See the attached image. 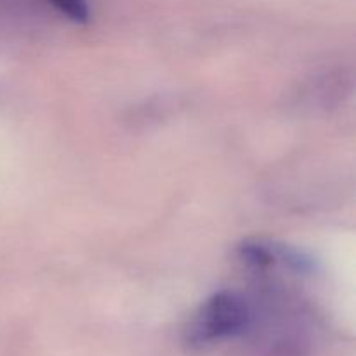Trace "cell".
<instances>
[{
    "label": "cell",
    "instance_id": "obj_2",
    "mask_svg": "<svg viewBox=\"0 0 356 356\" xmlns=\"http://www.w3.org/2000/svg\"><path fill=\"white\" fill-rule=\"evenodd\" d=\"M49 2L75 23H87L89 21L90 10L86 0H49Z\"/></svg>",
    "mask_w": 356,
    "mask_h": 356
},
{
    "label": "cell",
    "instance_id": "obj_1",
    "mask_svg": "<svg viewBox=\"0 0 356 356\" xmlns=\"http://www.w3.org/2000/svg\"><path fill=\"white\" fill-rule=\"evenodd\" d=\"M252 323V309L247 299L235 291L212 294L198 308L184 332L190 348H207L219 341L242 336Z\"/></svg>",
    "mask_w": 356,
    "mask_h": 356
}]
</instances>
